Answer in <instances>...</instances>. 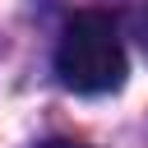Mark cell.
I'll use <instances>...</instances> for the list:
<instances>
[{
    "label": "cell",
    "instance_id": "1",
    "mask_svg": "<svg viewBox=\"0 0 148 148\" xmlns=\"http://www.w3.org/2000/svg\"><path fill=\"white\" fill-rule=\"evenodd\" d=\"M56 74L74 92H116L125 83V46L116 23L97 9L74 14L56 42Z\"/></svg>",
    "mask_w": 148,
    "mask_h": 148
},
{
    "label": "cell",
    "instance_id": "2",
    "mask_svg": "<svg viewBox=\"0 0 148 148\" xmlns=\"http://www.w3.org/2000/svg\"><path fill=\"white\" fill-rule=\"evenodd\" d=\"M42 148H88V143H69V139H51V143H42Z\"/></svg>",
    "mask_w": 148,
    "mask_h": 148
}]
</instances>
